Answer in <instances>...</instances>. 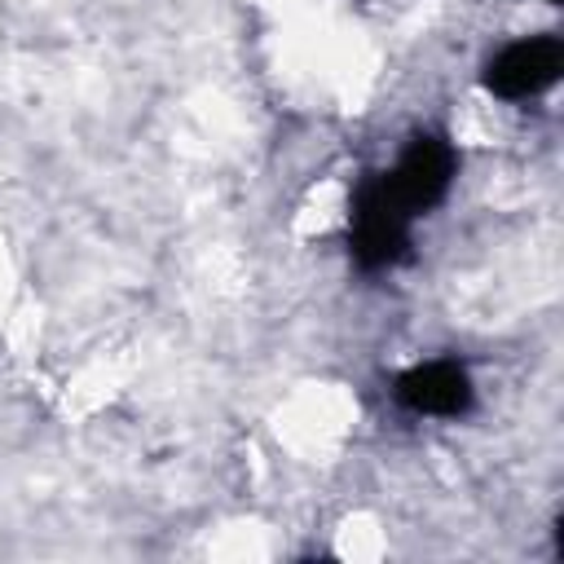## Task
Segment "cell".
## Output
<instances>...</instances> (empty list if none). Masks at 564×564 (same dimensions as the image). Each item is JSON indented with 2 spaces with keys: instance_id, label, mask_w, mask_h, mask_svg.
<instances>
[{
  "instance_id": "3957f363",
  "label": "cell",
  "mask_w": 564,
  "mask_h": 564,
  "mask_svg": "<svg viewBox=\"0 0 564 564\" xmlns=\"http://www.w3.org/2000/svg\"><path fill=\"white\" fill-rule=\"evenodd\" d=\"M388 181L414 216L445 198V189L454 181V150L441 137H414V145L401 154V163H397V172H388Z\"/></svg>"
},
{
  "instance_id": "7a4b0ae2",
  "label": "cell",
  "mask_w": 564,
  "mask_h": 564,
  "mask_svg": "<svg viewBox=\"0 0 564 564\" xmlns=\"http://www.w3.org/2000/svg\"><path fill=\"white\" fill-rule=\"evenodd\" d=\"M564 66V48L560 40H520V44H507L489 70H485V84L507 97V101H520V97H538L542 88L555 84Z\"/></svg>"
},
{
  "instance_id": "6da1fadb",
  "label": "cell",
  "mask_w": 564,
  "mask_h": 564,
  "mask_svg": "<svg viewBox=\"0 0 564 564\" xmlns=\"http://www.w3.org/2000/svg\"><path fill=\"white\" fill-rule=\"evenodd\" d=\"M405 225H410V207L397 198L388 176H370L361 181L357 198H352V256L361 269H383L401 256L405 247Z\"/></svg>"
},
{
  "instance_id": "277c9868",
  "label": "cell",
  "mask_w": 564,
  "mask_h": 564,
  "mask_svg": "<svg viewBox=\"0 0 564 564\" xmlns=\"http://www.w3.org/2000/svg\"><path fill=\"white\" fill-rule=\"evenodd\" d=\"M397 397L419 414H463L471 405V379L454 361H427L397 379Z\"/></svg>"
}]
</instances>
